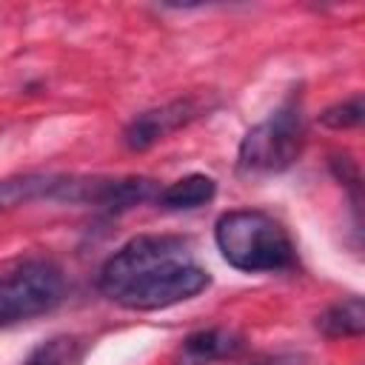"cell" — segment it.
<instances>
[{
  "label": "cell",
  "mask_w": 365,
  "mask_h": 365,
  "mask_svg": "<svg viewBox=\"0 0 365 365\" xmlns=\"http://www.w3.org/2000/svg\"><path fill=\"white\" fill-rule=\"evenodd\" d=\"M317 328L328 339H345V336H359L365 331V302L362 297H348L334 305H328L317 317Z\"/></svg>",
  "instance_id": "ba28073f"
},
{
  "label": "cell",
  "mask_w": 365,
  "mask_h": 365,
  "mask_svg": "<svg viewBox=\"0 0 365 365\" xmlns=\"http://www.w3.org/2000/svg\"><path fill=\"white\" fill-rule=\"evenodd\" d=\"M245 348L242 334L231 328H202L182 339L180 365H208L217 359H231Z\"/></svg>",
  "instance_id": "8992f818"
},
{
  "label": "cell",
  "mask_w": 365,
  "mask_h": 365,
  "mask_svg": "<svg viewBox=\"0 0 365 365\" xmlns=\"http://www.w3.org/2000/svg\"><path fill=\"white\" fill-rule=\"evenodd\" d=\"M365 117V103H362V94H354L342 103H334L328 106L322 114H319V123L325 128H334V131H345V128H356Z\"/></svg>",
  "instance_id": "8fae6325"
},
{
  "label": "cell",
  "mask_w": 365,
  "mask_h": 365,
  "mask_svg": "<svg viewBox=\"0 0 365 365\" xmlns=\"http://www.w3.org/2000/svg\"><path fill=\"white\" fill-rule=\"evenodd\" d=\"M305 145V114L297 94L251 125L240 143L237 165L245 174H277L297 163Z\"/></svg>",
  "instance_id": "3957f363"
},
{
  "label": "cell",
  "mask_w": 365,
  "mask_h": 365,
  "mask_svg": "<svg viewBox=\"0 0 365 365\" xmlns=\"http://www.w3.org/2000/svg\"><path fill=\"white\" fill-rule=\"evenodd\" d=\"M80 356V345L74 336H51L40 342L23 365H74Z\"/></svg>",
  "instance_id": "30bf717a"
},
{
  "label": "cell",
  "mask_w": 365,
  "mask_h": 365,
  "mask_svg": "<svg viewBox=\"0 0 365 365\" xmlns=\"http://www.w3.org/2000/svg\"><path fill=\"white\" fill-rule=\"evenodd\" d=\"M254 365H297V359L294 356H274V359H259Z\"/></svg>",
  "instance_id": "7c38bea8"
},
{
  "label": "cell",
  "mask_w": 365,
  "mask_h": 365,
  "mask_svg": "<svg viewBox=\"0 0 365 365\" xmlns=\"http://www.w3.org/2000/svg\"><path fill=\"white\" fill-rule=\"evenodd\" d=\"M214 194H217V182L211 177L188 174V177H180L171 185L160 188L157 205H163L168 211H191V208H200V205L211 202Z\"/></svg>",
  "instance_id": "52a82bcc"
},
{
  "label": "cell",
  "mask_w": 365,
  "mask_h": 365,
  "mask_svg": "<svg viewBox=\"0 0 365 365\" xmlns=\"http://www.w3.org/2000/svg\"><path fill=\"white\" fill-rule=\"evenodd\" d=\"M222 259L245 274H274L297 262V248L279 220L259 208L225 211L214 225Z\"/></svg>",
  "instance_id": "7a4b0ae2"
},
{
  "label": "cell",
  "mask_w": 365,
  "mask_h": 365,
  "mask_svg": "<svg viewBox=\"0 0 365 365\" xmlns=\"http://www.w3.org/2000/svg\"><path fill=\"white\" fill-rule=\"evenodd\" d=\"M57 177H43V174H23V177H9L0 180V214L9 208H17L31 200H43L54 194Z\"/></svg>",
  "instance_id": "9c48e42d"
},
{
  "label": "cell",
  "mask_w": 365,
  "mask_h": 365,
  "mask_svg": "<svg viewBox=\"0 0 365 365\" xmlns=\"http://www.w3.org/2000/svg\"><path fill=\"white\" fill-rule=\"evenodd\" d=\"M202 108H208V106H202V100H197V97H180V100H171V103H165V106L148 108V111L137 114V117L125 125L123 143H125V148H131V151H145V148H151L154 143H160V140H165L168 134H174L177 128H182V125H188L191 120H197V117L202 114Z\"/></svg>",
  "instance_id": "5b68a950"
},
{
  "label": "cell",
  "mask_w": 365,
  "mask_h": 365,
  "mask_svg": "<svg viewBox=\"0 0 365 365\" xmlns=\"http://www.w3.org/2000/svg\"><path fill=\"white\" fill-rule=\"evenodd\" d=\"M66 294L63 271L48 259H29L0 279V328L29 322L60 305Z\"/></svg>",
  "instance_id": "277c9868"
},
{
  "label": "cell",
  "mask_w": 365,
  "mask_h": 365,
  "mask_svg": "<svg viewBox=\"0 0 365 365\" xmlns=\"http://www.w3.org/2000/svg\"><path fill=\"white\" fill-rule=\"evenodd\" d=\"M211 277L194 262L191 242L174 234H140L100 268V291L128 311H163L194 299Z\"/></svg>",
  "instance_id": "6da1fadb"
}]
</instances>
